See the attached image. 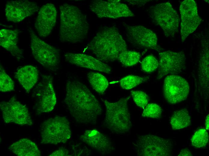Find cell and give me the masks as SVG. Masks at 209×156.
<instances>
[{
	"label": "cell",
	"mask_w": 209,
	"mask_h": 156,
	"mask_svg": "<svg viewBox=\"0 0 209 156\" xmlns=\"http://www.w3.org/2000/svg\"><path fill=\"white\" fill-rule=\"evenodd\" d=\"M0 108L5 123L21 125H33L28 108L18 101L15 96L7 101L0 102Z\"/></svg>",
	"instance_id": "10"
},
{
	"label": "cell",
	"mask_w": 209,
	"mask_h": 156,
	"mask_svg": "<svg viewBox=\"0 0 209 156\" xmlns=\"http://www.w3.org/2000/svg\"><path fill=\"white\" fill-rule=\"evenodd\" d=\"M163 91L165 98L169 103L176 104L187 98L189 86L181 76L175 74L168 75L164 80Z\"/></svg>",
	"instance_id": "12"
},
{
	"label": "cell",
	"mask_w": 209,
	"mask_h": 156,
	"mask_svg": "<svg viewBox=\"0 0 209 156\" xmlns=\"http://www.w3.org/2000/svg\"><path fill=\"white\" fill-rule=\"evenodd\" d=\"M180 10L181 16L180 35L182 42L193 32L201 22L195 2L185 0L181 3Z\"/></svg>",
	"instance_id": "15"
},
{
	"label": "cell",
	"mask_w": 209,
	"mask_h": 156,
	"mask_svg": "<svg viewBox=\"0 0 209 156\" xmlns=\"http://www.w3.org/2000/svg\"><path fill=\"white\" fill-rule=\"evenodd\" d=\"M201 50L198 65V83L200 87L204 89L209 88V40L203 37L201 40Z\"/></svg>",
	"instance_id": "21"
},
{
	"label": "cell",
	"mask_w": 209,
	"mask_h": 156,
	"mask_svg": "<svg viewBox=\"0 0 209 156\" xmlns=\"http://www.w3.org/2000/svg\"><path fill=\"white\" fill-rule=\"evenodd\" d=\"M170 123L174 130L183 129L190 126L191 120L188 110L183 109L175 112L170 118Z\"/></svg>",
	"instance_id": "24"
},
{
	"label": "cell",
	"mask_w": 209,
	"mask_h": 156,
	"mask_svg": "<svg viewBox=\"0 0 209 156\" xmlns=\"http://www.w3.org/2000/svg\"><path fill=\"white\" fill-rule=\"evenodd\" d=\"M131 93L136 105L144 109L149 101V97L144 92L141 91H132Z\"/></svg>",
	"instance_id": "32"
},
{
	"label": "cell",
	"mask_w": 209,
	"mask_h": 156,
	"mask_svg": "<svg viewBox=\"0 0 209 156\" xmlns=\"http://www.w3.org/2000/svg\"><path fill=\"white\" fill-rule=\"evenodd\" d=\"M20 32L18 29H3L0 30V46L18 59L23 57L22 50L18 45Z\"/></svg>",
	"instance_id": "20"
},
{
	"label": "cell",
	"mask_w": 209,
	"mask_h": 156,
	"mask_svg": "<svg viewBox=\"0 0 209 156\" xmlns=\"http://www.w3.org/2000/svg\"><path fill=\"white\" fill-rule=\"evenodd\" d=\"M56 8L52 3L46 4L41 8L35 24L40 37L45 38L51 33L56 24Z\"/></svg>",
	"instance_id": "17"
},
{
	"label": "cell",
	"mask_w": 209,
	"mask_h": 156,
	"mask_svg": "<svg viewBox=\"0 0 209 156\" xmlns=\"http://www.w3.org/2000/svg\"><path fill=\"white\" fill-rule=\"evenodd\" d=\"M129 96L114 103L101 99L106 107L103 124L112 132L123 134L129 132L132 124L127 106Z\"/></svg>",
	"instance_id": "4"
},
{
	"label": "cell",
	"mask_w": 209,
	"mask_h": 156,
	"mask_svg": "<svg viewBox=\"0 0 209 156\" xmlns=\"http://www.w3.org/2000/svg\"><path fill=\"white\" fill-rule=\"evenodd\" d=\"M149 77H141L134 75H129L125 77L120 80L121 87L124 89H129L147 81Z\"/></svg>",
	"instance_id": "27"
},
{
	"label": "cell",
	"mask_w": 209,
	"mask_h": 156,
	"mask_svg": "<svg viewBox=\"0 0 209 156\" xmlns=\"http://www.w3.org/2000/svg\"><path fill=\"white\" fill-rule=\"evenodd\" d=\"M40 128L42 144L65 143L71 136L70 123L65 117L57 116L50 118L45 120Z\"/></svg>",
	"instance_id": "5"
},
{
	"label": "cell",
	"mask_w": 209,
	"mask_h": 156,
	"mask_svg": "<svg viewBox=\"0 0 209 156\" xmlns=\"http://www.w3.org/2000/svg\"><path fill=\"white\" fill-rule=\"evenodd\" d=\"M178 156H193L191 152L189 149L187 148H185L182 149L179 154L178 155Z\"/></svg>",
	"instance_id": "35"
},
{
	"label": "cell",
	"mask_w": 209,
	"mask_h": 156,
	"mask_svg": "<svg viewBox=\"0 0 209 156\" xmlns=\"http://www.w3.org/2000/svg\"><path fill=\"white\" fill-rule=\"evenodd\" d=\"M127 37L130 43L138 46L160 51L162 49L157 44L156 34L140 25L131 26L124 23Z\"/></svg>",
	"instance_id": "14"
},
{
	"label": "cell",
	"mask_w": 209,
	"mask_h": 156,
	"mask_svg": "<svg viewBox=\"0 0 209 156\" xmlns=\"http://www.w3.org/2000/svg\"><path fill=\"white\" fill-rule=\"evenodd\" d=\"M80 139L103 155L110 152L114 149L110 140L96 129L86 130L80 136Z\"/></svg>",
	"instance_id": "19"
},
{
	"label": "cell",
	"mask_w": 209,
	"mask_h": 156,
	"mask_svg": "<svg viewBox=\"0 0 209 156\" xmlns=\"http://www.w3.org/2000/svg\"><path fill=\"white\" fill-rule=\"evenodd\" d=\"M29 34L31 47L34 58L44 68L56 71L60 62L59 50L40 38L33 30H30Z\"/></svg>",
	"instance_id": "7"
},
{
	"label": "cell",
	"mask_w": 209,
	"mask_h": 156,
	"mask_svg": "<svg viewBox=\"0 0 209 156\" xmlns=\"http://www.w3.org/2000/svg\"><path fill=\"white\" fill-rule=\"evenodd\" d=\"M208 140L209 136L206 130L204 129H200L194 133L191 140L192 146L201 148L206 145Z\"/></svg>",
	"instance_id": "28"
},
{
	"label": "cell",
	"mask_w": 209,
	"mask_h": 156,
	"mask_svg": "<svg viewBox=\"0 0 209 156\" xmlns=\"http://www.w3.org/2000/svg\"><path fill=\"white\" fill-rule=\"evenodd\" d=\"M64 102L72 117L79 123L95 124L102 113L98 100L85 85L76 80L67 81Z\"/></svg>",
	"instance_id": "1"
},
{
	"label": "cell",
	"mask_w": 209,
	"mask_h": 156,
	"mask_svg": "<svg viewBox=\"0 0 209 156\" xmlns=\"http://www.w3.org/2000/svg\"><path fill=\"white\" fill-rule=\"evenodd\" d=\"M8 149L19 156L41 155V152L37 145L27 138L20 139L11 144Z\"/></svg>",
	"instance_id": "23"
},
{
	"label": "cell",
	"mask_w": 209,
	"mask_h": 156,
	"mask_svg": "<svg viewBox=\"0 0 209 156\" xmlns=\"http://www.w3.org/2000/svg\"><path fill=\"white\" fill-rule=\"evenodd\" d=\"M129 4L132 5H141L145 4L149 0H125Z\"/></svg>",
	"instance_id": "34"
},
{
	"label": "cell",
	"mask_w": 209,
	"mask_h": 156,
	"mask_svg": "<svg viewBox=\"0 0 209 156\" xmlns=\"http://www.w3.org/2000/svg\"><path fill=\"white\" fill-rule=\"evenodd\" d=\"M38 9L36 3L28 0L8 1L5 5V15L8 21L16 23L33 15Z\"/></svg>",
	"instance_id": "16"
},
{
	"label": "cell",
	"mask_w": 209,
	"mask_h": 156,
	"mask_svg": "<svg viewBox=\"0 0 209 156\" xmlns=\"http://www.w3.org/2000/svg\"><path fill=\"white\" fill-rule=\"evenodd\" d=\"M162 112V109L159 105L156 104L150 103L144 109L142 116L158 119L161 117Z\"/></svg>",
	"instance_id": "30"
},
{
	"label": "cell",
	"mask_w": 209,
	"mask_h": 156,
	"mask_svg": "<svg viewBox=\"0 0 209 156\" xmlns=\"http://www.w3.org/2000/svg\"><path fill=\"white\" fill-rule=\"evenodd\" d=\"M32 97L34 100V109L37 114L49 112L54 109L56 98L51 76H43L42 80L34 89Z\"/></svg>",
	"instance_id": "8"
},
{
	"label": "cell",
	"mask_w": 209,
	"mask_h": 156,
	"mask_svg": "<svg viewBox=\"0 0 209 156\" xmlns=\"http://www.w3.org/2000/svg\"><path fill=\"white\" fill-rule=\"evenodd\" d=\"M87 76L92 88L98 93L103 94L109 85L107 78L101 74L96 72L88 73Z\"/></svg>",
	"instance_id": "25"
},
{
	"label": "cell",
	"mask_w": 209,
	"mask_h": 156,
	"mask_svg": "<svg viewBox=\"0 0 209 156\" xmlns=\"http://www.w3.org/2000/svg\"><path fill=\"white\" fill-rule=\"evenodd\" d=\"M14 82L6 73L4 68L0 66V91L7 92L14 90Z\"/></svg>",
	"instance_id": "29"
},
{
	"label": "cell",
	"mask_w": 209,
	"mask_h": 156,
	"mask_svg": "<svg viewBox=\"0 0 209 156\" xmlns=\"http://www.w3.org/2000/svg\"><path fill=\"white\" fill-rule=\"evenodd\" d=\"M59 38L62 42L75 43L86 38L89 24L85 15L77 7L67 4L60 7Z\"/></svg>",
	"instance_id": "3"
},
{
	"label": "cell",
	"mask_w": 209,
	"mask_h": 156,
	"mask_svg": "<svg viewBox=\"0 0 209 156\" xmlns=\"http://www.w3.org/2000/svg\"><path fill=\"white\" fill-rule=\"evenodd\" d=\"M38 71L35 67L31 65L23 66L14 73V77L20 84L29 93L38 80Z\"/></svg>",
	"instance_id": "22"
},
{
	"label": "cell",
	"mask_w": 209,
	"mask_h": 156,
	"mask_svg": "<svg viewBox=\"0 0 209 156\" xmlns=\"http://www.w3.org/2000/svg\"><path fill=\"white\" fill-rule=\"evenodd\" d=\"M134 146L138 156H170L172 151L170 140L151 134L139 136Z\"/></svg>",
	"instance_id": "9"
},
{
	"label": "cell",
	"mask_w": 209,
	"mask_h": 156,
	"mask_svg": "<svg viewBox=\"0 0 209 156\" xmlns=\"http://www.w3.org/2000/svg\"><path fill=\"white\" fill-rule=\"evenodd\" d=\"M64 56L65 60L72 64L107 74H110L111 71V67L108 65L88 55L66 52Z\"/></svg>",
	"instance_id": "18"
},
{
	"label": "cell",
	"mask_w": 209,
	"mask_h": 156,
	"mask_svg": "<svg viewBox=\"0 0 209 156\" xmlns=\"http://www.w3.org/2000/svg\"><path fill=\"white\" fill-rule=\"evenodd\" d=\"M88 46L97 59L104 63L118 60L120 55L127 50L126 42L114 26L102 28Z\"/></svg>",
	"instance_id": "2"
},
{
	"label": "cell",
	"mask_w": 209,
	"mask_h": 156,
	"mask_svg": "<svg viewBox=\"0 0 209 156\" xmlns=\"http://www.w3.org/2000/svg\"><path fill=\"white\" fill-rule=\"evenodd\" d=\"M90 10L98 17L117 18L135 16V15L125 4L120 0H96L89 5Z\"/></svg>",
	"instance_id": "11"
},
{
	"label": "cell",
	"mask_w": 209,
	"mask_h": 156,
	"mask_svg": "<svg viewBox=\"0 0 209 156\" xmlns=\"http://www.w3.org/2000/svg\"><path fill=\"white\" fill-rule=\"evenodd\" d=\"M68 154L69 151L68 150L62 148H60L59 149L54 151L50 154L49 156H68Z\"/></svg>",
	"instance_id": "33"
},
{
	"label": "cell",
	"mask_w": 209,
	"mask_h": 156,
	"mask_svg": "<svg viewBox=\"0 0 209 156\" xmlns=\"http://www.w3.org/2000/svg\"><path fill=\"white\" fill-rule=\"evenodd\" d=\"M141 58L140 52L128 50L122 52L119 56L118 60L124 66H130L137 63Z\"/></svg>",
	"instance_id": "26"
},
{
	"label": "cell",
	"mask_w": 209,
	"mask_h": 156,
	"mask_svg": "<svg viewBox=\"0 0 209 156\" xmlns=\"http://www.w3.org/2000/svg\"><path fill=\"white\" fill-rule=\"evenodd\" d=\"M209 114H208L207 116L205 122V125L206 127V129L208 130L209 129Z\"/></svg>",
	"instance_id": "36"
},
{
	"label": "cell",
	"mask_w": 209,
	"mask_h": 156,
	"mask_svg": "<svg viewBox=\"0 0 209 156\" xmlns=\"http://www.w3.org/2000/svg\"><path fill=\"white\" fill-rule=\"evenodd\" d=\"M159 62L153 55L146 56L141 63L142 70L145 72L150 73L155 70L158 67Z\"/></svg>",
	"instance_id": "31"
},
{
	"label": "cell",
	"mask_w": 209,
	"mask_h": 156,
	"mask_svg": "<svg viewBox=\"0 0 209 156\" xmlns=\"http://www.w3.org/2000/svg\"><path fill=\"white\" fill-rule=\"evenodd\" d=\"M157 78L160 79L166 75H176L186 67V57L182 51L168 50L159 53Z\"/></svg>",
	"instance_id": "13"
},
{
	"label": "cell",
	"mask_w": 209,
	"mask_h": 156,
	"mask_svg": "<svg viewBox=\"0 0 209 156\" xmlns=\"http://www.w3.org/2000/svg\"><path fill=\"white\" fill-rule=\"evenodd\" d=\"M149 13L153 22L163 30L166 37H173L178 32L180 17L170 3L152 6L149 9Z\"/></svg>",
	"instance_id": "6"
}]
</instances>
